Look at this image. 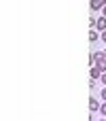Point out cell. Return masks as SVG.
Returning a JSON list of instances; mask_svg holds the SVG:
<instances>
[{"label": "cell", "mask_w": 106, "mask_h": 121, "mask_svg": "<svg viewBox=\"0 0 106 121\" xmlns=\"http://www.w3.org/2000/svg\"><path fill=\"white\" fill-rule=\"evenodd\" d=\"M102 100H104V102H106V87H104V89H102Z\"/></svg>", "instance_id": "8"}, {"label": "cell", "mask_w": 106, "mask_h": 121, "mask_svg": "<svg viewBox=\"0 0 106 121\" xmlns=\"http://www.w3.org/2000/svg\"><path fill=\"white\" fill-rule=\"evenodd\" d=\"M100 79H102V83L106 85V72H102V77H100Z\"/></svg>", "instance_id": "7"}, {"label": "cell", "mask_w": 106, "mask_h": 121, "mask_svg": "<svg viewBox=\"0 0 106 121\" xmlns=\"http://www.w3.org/2000/svg\"><path fill=\"white\" fill-rule=\"evenodd\" d=\"M96 30H98V32H104L106 30V17H100V19L96 21Z\"/></svg>", "instance_id": "2"}, {"label": "cell", "mask_w": 106, "mask_h": 121, "mask_svg": "<svg viewBox=\"0 0 106 121\" xmlns=\"http://www.w3.org/2000/svg\"><path fill=\"white\" fill-rule=\"evenodd\" d=\"M98 77H102V70H100L98 66H93V68H91V79H98Z\"/></svg>", "instance_id": "4"}, {"label": "cell", "mask_w": 106, "mask_h": 121, "mask_svg": "<svg viewBox=\"0 0 106 121\" xmlns=\"http://www.w3.org/2000/svg\"><path fill=\"white\" fill-rule=\"evenodd\" d=\"M102 13H104V17H106V6H104V9H102Z\"/></svg>", "instance_id": "10"}, {"label": "cell", "mask_w": 106, "mask_h": 121, "mask_svg": "<svg viewBox=\"0 0 106 121\" xmlns=\"http://www.w3.org/2000/svg\"><path fill=\"white\" fill-rule=\"evenodd\" d=\"M91 11H98V9H104L106 6V0H91Z\"/></svg>", "instance_id": "1"}, {"label": "cell", "mask_w": 106, "mask_h": 121, "mask_svg": "<svg viewBox=\"0 0 106 121\" xmlns=\"http://www.w3.org/2000/svg\"><path fill=\"white\" fill-rule=\"evenodd\" d=\"M89 40H91V43L98 40V30H96V28H91V32H89Z\"/></svg>", "instance_id": "5"}, {"label": "cell", "mask_w": 106, "mask_h": 121, "mask_svg": "<svg viewBox=\"0 0 106 121\" xmlns=\"http://www.w3.org/2000/svg\"><path fill=\"white\" fill-rule=\"evenodd\" d=\"M100 106H102V104H98V100H96V98H89V111H91V113H96Z\"/></svg>", "instance_id": "3"}, {"label": "cell", "mask_w": 106, "mask_h": 121, "mask_svg": "<svg viewBox=\"0 0 106 121\" xmlns=\"http://www.w3.org/2000/svg\"><path fill=\"white\" fill-rule=\"evenodd\" d=\"M100 113H102V115H106V102H102V106H100Z\"/></svg>", "instance_id": "6"}, {"label": "cell", "mask_w": 106, "mask_h": 121, "mask_svg": "<svg viewBox=\"0 0 106 121\" xmlns=\"http://www.w3.org/2000/svg\"><path fill=\"white\" fill-rule=\"evenodd\" d=\"M100 38H102V40H104V43H106V30H104V32H102V36H100Z\"/></svg>", "instance_id": "9"}]
</instances>
